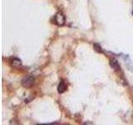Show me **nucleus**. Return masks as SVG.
I'll list each match as a JSON object with an SVG mask.
<instances>
[{
    "label": "nucleus",
    "instance_id": "obj_1",
    "mask_svg": "<svg viewBox=\"0 0 133 125\" xmlns=\"http://www.w3.org/2000/svg\"><path fill=\"white\" fill-rule=\"evenodd\" d=\"M65 16L62 13H57L56 15L54 16V23H56L58 26H63L65 24Z\"/></svg>",
    "mask_w": 133,
    "mask_h": 125
},
{
    "label": "nucleus",
    "instance_id": "obj_2",
    "mask_svg": "<svg viewBox=\"0 0 133 125\" xmlns=\"http://www.w3.org/2000/svg\"><path fill=\"white\" fill-rule=\"evenodd\" d=\"M33 83H34V78L32 77V76L26 77V78H24V79L22 80V85H23V87H24L26 88H31L33 85Z\"/></svg>",
    "mask_w": 133,
    "mask_h": 125
},
{
    "label": "nucleus",
    "instance_id": "obj_3",
    "mask_svg": "<svg viewBox=\"0 0 133 125\" xmlns=\"http://www.w3.org/2000/svg\"><path fill=\"white\" fill-rule=\"evenodd\" d=\"M66 90H67L66 82H65L64 80H61L58 86H57V92H58L59 93H63Z\"/></svg>",
    "mask_w": 133,
    "mask_h": 125
},
{
    "label": "nucleus",
    "instance_id": "obj_4",
    "mask_svg": "<svg viewBox=\"0 0 133 125\" xmlns=\"http://www.w3.org/2000/svg\"><path fill=\"white\" fill-rule=\"evenodd\" d=\"M10 64H11L12 66L14 68H20V67H22V65H23V62L21 61V59L18 58H13L11 59Z\"/></svg>",
    "mask_w": 133,
    "mask_h": 125
},
{
    "label": "nucleus",
    "instance_id": "obj_5",
    "mask_svg": "<svg viewBox=\"0 0 133 125\" xmlns=\"http://www.w3.org/2000/svg\"><path fill=\"white\" fill-rule=\"evenodd\" d=\"M110 66L111 67V69H113L114 70H116V71L117 70H120V69H121L119 62H117V60H116L115 58L111 59L110 60Z\"/></svg>",
    "mask_w": 133,
    "mask_h": 125
},
{
    "label": "nucleus",
    "instance_id": "obj_6",
    "mask_svg": "<svg viewBox=\"0 0 133 125\" xmlns=\"http://www.w3.org/2000/svg\"><path fill=\"white\" fill-rule=\"evenodd\" d=\"M93 46H94V48H95V50L96 52H98V53H103V50H102V48H101L100 44L94 43V44H93Z\"/></svg>",
    "mask_w": 133,
    "mask_h": 125
},
{
    "label": "nucleus",
    "instance_id": "obj_7",
    "mask_svg": "<svg viewBox=\"0 0 133 125\" xmlns=\"http://www.w3.org/2000/svg\"><path fill=\"white\" fill-rule=\"evenodd\" d=\"M132 14H133V12H132Z\"/></svg>",
    "mask_w": 133,
    "mask_h": 125
}]
</instances>
